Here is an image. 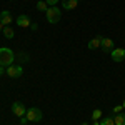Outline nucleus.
Masks as SVG:
<instances>
[{"label":"nucleus","instance_id":"obj_14","mask_svg":"<svg viewBox=\"0 0 125 125\" xmlns=\"http://www.w3.org/2000/svg\"><path fill=\"white\" fill-rule=\"evenodd\" d=\"M37 10H40V12H47L48 10V5L45 0H39L37 2Z\"/></svg>","mask_w":125,"mask_h":125},{"label":"nucleus","instance_id":"obj_15","mask_svg":"<svg viewBox=\"0 0 125 125\" xmlns=\"http://www.w3.org/2000/svg\"><path fill=\"white\" fill-rule=\"evenodd\" d=\"M100 125H115V122H114L112 117H107V118H102L100 120Z\"/></svg>","mask_w":125,"mask_h":125},{"label":"nucleus","instance_id":"obj_7","mask_svg":"<svg viewBox=\"0 0 125 125\" xmlns=\"http://www.w3.org/2000/svg\"><path fill=\"white\" fill-rule=\"evenodd\" d=\"M100 48L105 52V53H110L114 50V42L112 39H107V37H102V42H100Z\"/></svg>","mask_w":125,"mask_h":125},{"label":"nucleus","instance_id":"obj_16","mask_svg":"<svg viewBox=\"0 0 125 125\" xmlns=\"http://www.w3.org/2000/svg\"><path fill=\"white\" fill-rule=\"evenodd\" d=\"M100 117H102V110H100V108H95V110L92 112V118H94V120H98Z\"/></svg>","mask_w":125,"mask_h":125},{"label":"nucleus","instance_id":"obj_19","mask_svg":"<svg viewBox=\"0 0 125 125\" xmlns=\"http://www.w3.org/2000/svg\"><path fill=\"white\" fill-rule=\"evenodd\" d=\"M27 122H29V118H27V117H20V124H22V125H25Z\"/></svg>","mask_w":125,"mask_h":125},{"label":"nucleus","instance_id":"obj_11","mask_svg":"<svg viewBox=\"0 0 125 125\" xmlns=\"http://www.w3.org/2000/svg\"><path fill=\"white\" fill-rule=\"evenodd\" d=\"M100 42H102V37H95V39H92L88 42V48L90 50H95V48L100 47Z\"/></svg>","mask_w":125,"mask_h":125},{"label":"nucleus","instance_id":"obj_17","mask_svg":"<svg viewBox=\"0 0 125 125\" xmlns=\"http://www.w3.org/2000/svg\"><path fill=\"white\" fill-rule=\"evenodd\" d=\"M45 2H47L48 7H55V5L58 3V0H45Z\"/></svg>","mask_w":125,"mask_h":125},{"label":"nucleus","instance_id":"obj_5","mask_svg":"<svg viewBox=\"0 0 125 125\" xmlns=\"http://www.w3.org/2000/svg\"><path fill=\"white\" fill-rule=\"evenodd\" d=\"M23 73V68L20 67V65H10V67H7V75H9L10 78H19L20 75Z\"/></svg>","mask_w":125,"mask_h":125},{"label":"nucleus","instance_id":"obj_10","mask_svg":"<svg viewBox=\"0 0 125 125\" xmlns=\"http://www.w3.org/2000/svg\"><path fill=\"white\" fill-rule=\"evenodd\" d=\"M78 5V0H63L62 2V7L65 10H73Z\"/></svg>","mask_w":125,"mask_h":125},{"label":"nucleus","instance_id":"obj_1","mask_svg":"<svg viewBox=\"0 0 125 125\" xmlns=\"http://www.w3.org/2000/svg\"><path fill=\"white\" fill-rule=\"evenodd\" d=\"M15 60V53L12 52V48L2 47L0 48V65L2 67H10Z\"/></svg>","mask_w":125,"mask_h":125},{"label":"nucleus","instance_id":"obj_8","mask_svg":"<svg viewBox=\"0 0 125 125\" xmlns=\"http://www.w3.org/2000/svg\"><path fill=\"white\" fill-rule=\"evenodd\" d=\"M12 13H10L9 10H2L0 12V23H3L5 27H9V23H12Z\"/></svg>","mask_w":125,"mask_h":125},{"label":"nucleus","instance_id":"obj_20","mask_svg":"<svg viewBox=\"0 0 125 125\" xmlns=\"http://www.w3.org/2000/svg\"><path fill=\"white\" fill-rule=\"evenodd\" d=\"M3 73H5V67H2V65H0V75H3Z\"/></svg>","mask_w":125,"mask_h":125},{"label":"nucleus","instance_id":"obj_22","mask_svg":"<svg viewBox=\"0 0 125 125\" xmlns=\"http://www.w3.org/2000/svg\"><path fill=\"white\" fill-rule=\"evenodd\" d=\"M94 125H100V122L98 120H94Z\"/></svg>","mask_w":125,"mask_h":125},{"label":"nucleus","instance_id":"obj_9","mask_svg":"<svg viewBox=\"0 0 125 125\" xmlns=\"http://www.w3.org/2000/svg\"><path fill=\"white\" fill-rule=\"evenodd\" d=\"M17 25L19 27H30L32 25V22H30V19H29V15H19L17 17Z\"/></svg>","mask_w":125,"mask_h":125},{"label":"nucleus","instance_id":"obj_23","mask_svg":"<svg viewBox=\"0 0 125 125\" xmlns=\"http://www.w3.org/2000/svg\"><path fill=\"white\" fill-rule=\"evenodd\" d=\"M122 107H124V108H125V102H124V104H122Z\"/></svg>","mask_w":125,"mask_h":125},{"label":"nucleus","instance_id":"obj_4","mask_svg":"<svg viewBox=\"0 0 125 125\" xmlns=\"http://www.w3.org/2000/svg\"><path fill=\"white\" fill-rule=\"evenodd\" d=\"M12 112H13L15 117H25L27 108H25V105H23L22 102H13V104H12Z\"/></svg>","mask_w":125,"mask_h":125},{"label":"nucleus","instance_id":"obj_13","mask_svg":"<svg viewBox=\"0 0 125 125\" xmlns=\"http://www.w3.org/2000/svg\"><path fill=\"white\" fill-rule=\"evenodd\" d=\"M114 122H115V125H125V114H115V117H114Z\"/></svg>","mask_w":125,"mask_h":125},{"label":"nucleus","instance_id":"obj_6","mask_svg":"<svg viewBox=\"0 0 125 125\" xmlns=\"http://www.w3.org/2000/svg\"><path fill=\"white\" fill-rule=\"evenodd\" d=\"M110 53H112L114 62H124L125 60V48H114Z\"/></svg>","mask_w":125,"mask_h":125},{"label":"nucleus","instance_id":"obj_2","mask_svg":"<svg viewBox=\"0 0 125 125\" xmlns=\"http://www.w3.org/2000/svg\"><path fill=\"white\" fill-rule=\"evenodd\" d=\"M45 17H47L48 23H58V20L62 19V12L57 7H48V10L45 12Z\"/></svg>","mask_w":125,"mask_h":125},{"label":"nucleus","instance_id":"obj_12","mask_svg":"<svg viewBox=\"0 0 125 125\" xmlns=\"http://www.w3.org/2000/svg\"><path fill=\"white\" fill-rule=\"evenodd\" d=\"M2 33H3L5 39H9V40H12L13 37H15V32H13L12 27H3V32H2Z\"/></svg>","mask_w":125,"mask_h":125},{"label":"nucleus","instance_id":"obj_3","mask_svg":"<svg viewBox=\"0 0 125 125\" xmlns=\"http://www.w3.org/2000/svg\"><path fill=\"white\" fill-rule=\"evenodd\" d=\"M25 117L29 118V122H40L43 115H42V110H40V108H37V107H32V108H29V110H27Z\"/></svg>","mask_w":125,"mask_h":125},{"label":"nucleus","instance_id":"obj_18","mask_svg":"<svg viewBox=\"0 0 125 125\" xmlns=\"http://www.w3.org/2000/svg\"><path fill=\"white\" fill-rule=\"evenodd\" d=\"M122 108H124L122 105H117V107H114V114H120V112H122Z\"/></svg>","mask_w":125,"mask_h":125},{"label":"nucleus","instance_id":"obj_25","mask_svg":"<svg viewBox=\"0 0 125 125\" xmlns=\"http://www.w3.org/2000/svg\"><path fill=\"white\" fill-rule=\"evenodd\" d=\"M78 2H80V0H78Z\"/></svg>","mask_w":125,"mask_h":125},{"label":"nucleus","instance_id":"obj_21","mask_svg":"<svg viewBox=\"0 0 125 125\" xmlns=\"http://www.w3.org/2000/svg\"><path fill=\"white\" fill-rule=\"evenodd\" d=\"M3 27H5V25H3V23H0V32H3Z\"/></svg>","mask_w":125,"mask_h":125},{"label":"nucleus","instance_id":"obj_24","mask_svg":"<svg viewBox=\"0 0 125 125\" xmlns=\"http://www.w3.org/2000/svg\"><path fill=\"white\" fill-rule=\"evenodd\" d=\"M80 125H87V122H85V124H80Z\"/></svg>","mask_w":125,"mask_h":125}]
</instances>
